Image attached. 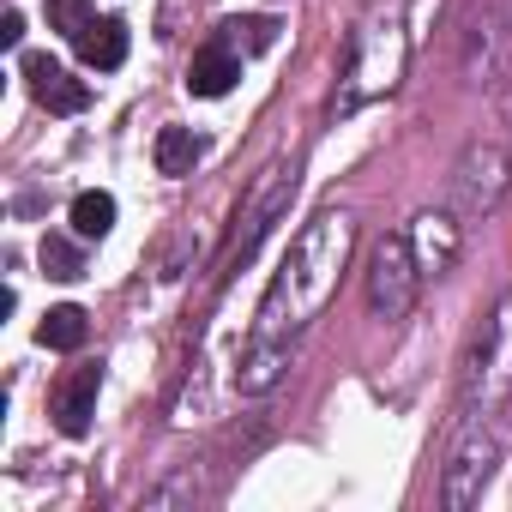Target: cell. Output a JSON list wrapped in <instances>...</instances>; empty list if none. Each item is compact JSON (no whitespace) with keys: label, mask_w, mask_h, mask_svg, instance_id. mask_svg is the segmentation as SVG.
I'll list each match as a JSON object with an SVG mask.
<instances>
[{"label":"cell","mask_w":512,"mask_h":512,"mask_svg":"<svg viewBox=\"0 0 512 512\" xmlns=\"http://www.w3.org/2000/svg\"><path fill=\"white\" fill-rule=\"evenodd\" d=\"M350 247H356V223L344 211H320L296 247L290 260L278 266L272 290L260 296V314H253V338H272V344H290L296 332H308V320H320V308L332 302L344 266H350Z\"/></svg>","instance_id":"obj_1"},{"label":"cell","mask_w":512,"mask_h":512,"mask_svg":"<svg viewBox=\"0 0 512 512\" xmlns=\"http://www.w3.org/2000/svg\"><path fill=\"white\" fill-rule=\"evenodd\" d=\"M410 61V31H404V0H374L362 13V25L350 31V61H344V85H338V115H356L380 97L398 91Z\"/></svg>","instance_id":"obj_2"},{"label":"cell","mask_w":512,"mask_h":512,"mask_svg":"<svg viewBox=\"0 0 512 512\" xmlns=\"http://www.w3.org/2000/svg\"><path fill=\"white\" fill-rule=\"evenodd\" d=\"M512 404V290L494 302L482 332L470 338V356L458 368V428L464 422H494Z\"/></svg>","instance_id":"obj_3"},{"label":"cell","mask_w":512,"mask_h":512,"mask_svg":"<svg viewBox=\"0 0 512 512\" xmlns=\"http://www.w3.org/2000/svg\"><path fill=\"white\" fill-rule=\"evenodd\" d=\"M290 193H296V175H290L284 163H272V169L253 175V187H247V199H241V211H235L229 247H223V272H241V266L253 260V247H260V241L272 235V223L290 211Z\"/></svg>","instance_id":"obj_4"},{"label":"cell","mask_w":512,"mask_h":512,"mask_svg":"<svg viewBox=\"0 0 512 512\" xmlns=\"http://www.w3.org/2000/svg\"><path fill=\"white\" fill-rule=\"evenodd\" d=\"M416 290H422V266L410 235H380L368 253V314L380 326H398L416 308Z\"/></svg>","instance_id":"obj_5"},{"label":"cell","mask_w":512,"mask_h":512,"mask_svg":"<svg viewBox=\"0 0 512 512\" xmlns=\"http://www.w3.org/2000/svg\"><path fill=\"white\" fill-rule=\"evenodd\" d=\"M506 181H512V157L500 145H470L452 175H446V205L464 217V223H482L500 199H506Z\"/></svg>","instance_id":"obj_6"},{"label":"cell","mask_w":512,"mask_h":512,"mask_svg":"<svg viewBox=\"0 0 512 512\" xmlns=\"http://www.w3.org/2000/svg\"><path fill=\"white\" fill-rule=\"evenodd\" d=\"M494 458H500V416H494V422H464V428H458V446H452V458H446L440 500H446L452 512L476 506L482 488H488V476H494Z\"/></svg>","instance_id":"obj_7"},{"label":"cell","mask_w":512,"mask_h":512,"mask_svg":"<svg viewBox=\"0 0 512 512\" xmlns=\"http://www.w3.org/2000/svg\"><path fill=\"white\" fill-rule=\"evenodd\" d=\"M410 247H416V266H422V278H440V272H452L458 247H464V217H458L452 205H440V211H422V217L410 223Z\"/></svg>","instance_id":"obj_8"},{"label":"cell","mask_w":512,"mask_h":512,"mask_svg":"<svg viewBox=\"0 0 512 512\" xmlns=\"http://www.w3.org/2000/svg\"><path fill=\"white\" fill-rule=\"evenodd\" d=\"M25 79H31V97L49 109V115H79V109H91V85L85 79H73L61 61H49V55H25Z\"/></svg>","instance_id":"obj_9"},{"label":"cell","mask_w":512,"mask_h":512,"mask_svg":"<svg viewBox=\"0 0 512 512\" xmlns=\"http://www.w3.org/2000/svg\"><path fill=\"white\" fill-rule=\"evenodd\" d=\"M97 386H103V368H73V374L55 386L49 416H55V428H61L67 440H85V434H91V416H97Z\"/></svg>","instance_id":"obj_10"},{"label":"cell","mask_w":512,"mask_h":512,"mask_svg":"<svg viewBox=\"0 0 512 512\" xmlns=\"http://www.w3.org/2000/svg\"><path fill=\"white\" fill-rule=\"evenodd\" d=\"M284 368H290V344L247 338V350H241V368H235V392H241V398H260V392H272V386L284 380Z\"/></svg>","instance_id":"obj_11"},{"label":"cell","mask_w":512,"mask_h":512,"mask_svg":"<svg viewBox=\"0 0 512 512\" xmlns=\"http://www.w3.org/2000/svg\"><path fill=\"white\" fill-rule=\"evenodd\" d=\"M235 79H241V55H235L223 37L205 43V49L193 55V67H187V91H193V97H229Z\"/></svg>","instance_id":"obj_12"},{"label":"cell","mask_w":512,"mask_h":512,"mask_svg":"<svg viewBox=\"0 0 512 512\" xmlns=\"http://www.w3.org/2000/svg\"><path fill=\"white\" fill-rule=\"evenodd\" d=\"M73 49H79V61H85L91 73H115V67L127 61V25H121V19H97L85 37H73Z\"/></svg>","instance_id":"obj_13"},{"label":"cell","mask_w":512,"mask_h":512,"mask_svg":"<svg viewBox=\"0 0 512 512\" xmlns=\"http://www.w3.org/2000/svg\"><path fill=\"white\" fill-rule=\"evenodd\" d=\"M37 338L49 344V350H79L85 338H91V320H85V308H49L43 314V326H37Z\"/></svg>","instance_id":"obj_14"},{"label":"cell","mask_w":512,"mask_h":512,"mask_svg":"<svg viewBox=\"0 0 512 512\" xmlns=\"http://www.w3.org/2000/svg\"><path fill=\"white\" fill-rule=\"evenodd\" d=\"M193 163H199L193 127H163L157 133V175H193Z\"/></svg>","instance_id":"obj_15"},{"label":"cell","mask_w":512,"mask_h":512,"mask_svg":"<svg viewBox=\"0 0 512 512\" xmlns=\"http://www.w3.org/2000/svg\"><path fill=\"white\" fill-rule=\"evenodd\" d=\"M37 260H43V272H49L55 284H73V278H85V253H79V241H67V235H43Z\"/></svg>","instance_id":"obj_16"},{"label":"cell","mask_w":512,"mask_h":512,"mask_svg":"<svg viewBox=\"0 0 512 512\" xmlns=\"http://www.w3.org/2000/svg\"><path fill=\"white\" fill-rule=\"evenodd\" d=\"M73 229H79L85 241H103V235L115 229V199H109V193H79V199H73Z\"/></svg>","instance_id":"obj_17"},{"label":"cell","mask_w":512,"mask_h":512,"mask_svg":"<svg viewBox=\"0 0 512 512\" xmlns=\"http://www.w3.org/2000/svg\"><path fill=\"white\" fill-rule=\"evenodd\" d=\"M49 25L61 37H85L97 25V13H91V0H49Z\"/></svg>","instance_id":"obj_18"},{"label":"cell","mask_w":512,"mask_h":512,"mask_svg":"<svg viewBox=\"0 0 512 512\" xmlns=\"http://www.w3.org/2000/svg\"><path fill=\"white\" fill-rule=\"evenodd\" d=\"M223 43H229V49H235V43L272 49V43H278V25H272V19H235V25H223Z\"/></svg>","instance_id":"obj_19"},{"label":"cell","mask_w":512,"mask_h":512,"mask_svg":"<svg viewBox=\"0 0 512 512\" xmlns=\"http://www.w3.org/2000/svg\"><path fill=\"white\" fill-rule=\"evenodd\" d=\"M19 37H25V19H19V13H7V19H0V43L19 49Z\"/></svg>","instance_id":"obj_20"},{"label":"cell","mask_w":512,"mask_h":512,"mask_svg":"<svg viewBox=\"0 0 512 512\" xmlns=\"http://www.w3.org/2000/svg\"><path fill=\"white\" fill-rule=\"evenodd\" d=\"M506 127H512V91H506Z\"/></svg>","instance_id":"obj_21"}]
</instances>
